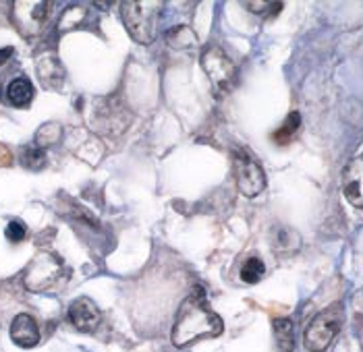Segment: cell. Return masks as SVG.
Returning a JSON list of instances; mask_svg holds the SVG:
<instances>
[{
	"mask_svg": "<svg viewBox=\"0 0 363 352\" xmlns=\"http://www.w3.org/2000/svg\"><path fill=\"white\" fill-rule=\"evenodd\" d=\"M223 331V319L210 309L206 295L201 288H194V293L185 298L179 309L177 322L172 327V344L183 348L201 338H214Z\"/></svg>",
	"mask_w": 363,
	"mask_h": 352,
	"instance_id": "obj_1",
	"label": "cell"
},
{
	"mask_svg": "<svg viewBox=\"0 0 363 352\" xmlns=\"http://www.w3.org/2000/svg\"><path fill=\"white\" fill-rule=\"evenodd\" d=\"M164 2L160 0H135L121 2V17L129 35L140 44H152L156 38V23Z\"/></svg>",
	"mask_w": 363,
	"mask_h": 352,
	"instance_id": "obj_2",
	"label": "cell"
},
{
	"mask_svg": "<svg viewBox=\"0 0 363 352\" xmlns=\"http://www.w3.org/2000/svg\"><path fill=\"white\" fill-rule=\"evenodd\" d=\"M71 276V270L62 263L55 253L42 251L38 253L26 270V286L31 293H46L65 284Z\"/></svg>",
	"mask_w": 363,
	"mask_h": 352,
	"instance_id": "obj_3",
	"label": "cell"
},
{
	"mask_svg": "<svg viewBox=\"0 0 363 352\" xmlns=\"http://www.w3.org/2000/svg\"><path fill=\"white\" fill-rule=\"evenodd\" d=\"M342 327V307L340 305H330L322 313L313 317V322L306 329V348L309 352H326L333 344L336 334Z\"/></svg>",
	"mask_w": 363,
	"mask_h": 352,
	"instance_id": "obj_4",
	"label": "cell"
},
{
	"mask_svg": "<svg viewBox=\"0 0 363 352\" xmlns=\"http://www.w3.org/2000/svg\"><path fill=\"white\" fill-rule=\"evenodd\" d=\"M201 67H203L206 75L210 77L214 93L218 98L233 89L235 79H237V69H235L233 60L224 55L220 46H208L201 52Z\"/></svg>",
	"mask_w": 363,
	"mask_h": 352,
	"instance_id": "obj_5",
	"label": "cell"
},
{
	"mask_svg": "<svg viewBox=\"0 0 363 352\" xmlns=\"http://www.w3.org/2000/svg\"><path fill=\"white\" fill-rule=\"evenodd\" d=\"M233 168H235L237 187L245 197H255L266 189V174H264L262 166L255 162L247 152L239 149L235 154Z\"/></svg>",
	"mask_w": 363,
	"mask_h": 352,
	"instance_id": "obj_6",
	"label": "cell"
},
{
	"mask_svg": "<svg viewBox=\"0 0 363 352\" xmlns=\"http://www.w3.org/2000/svg\"><path fill=\"white\" fill-rule=\"evenodd\" d=\"M50 2L44 0H21L13 4V19L17 23V28L21 29L26 35H35L40 33L44 23L48 21V11H50Z\"/></svg>",
	"mask_w": 363,
	"mask_h": 352,
	"instance_id": "obj_7",
	"label": "cell"
},
{
	"mask_svg": "<svg viewBox=\"0 0 363 352\" xmlns=\"http://www.w3.org/2000/svg\"><path fill=\"white\" fill-rule=\"evenodd\" d=\"M100 106H102V112H96L94 116V127L98 129V133H111V135L123 133V129L131 120L129 112L123 108V104L116 100H106Z\"/></svg>",
	"mask_w": 363,
	"mask_h": 352,
	"instance_id": "obj_8",
	"label": "cell"
},
{
	"mask_svg": "<svg viewBox=\"0 0 363 352\" xmlns=\"http://www.w3.org/2000/svg\"><path fill=\"white\" fill-rule=\"evenodd\" d=\"M100 309L91 298H77L69 307V322L79 331H94L100 325Z\"/></svg>",
	"mask_w": 363,
	"mask_h": 352,
	"instance_id": "obj_9",
	"label": "cell"
},
{
	"mask_svg": "<svg viewBox=\"0 0 363 352\" xmlns=\"http://www.w3.org/2000/svg\"><path fill=\"white\" fill-rule=\"evenodd\" d=\"M363 160L362 156H357L355 160L347 164L345 172H342V191L345 197L351 205L362 208L363 205Z\"/></svg>",
	"mask_w": 363,
	"mask_h": 352,
	"instance_id": "obj_10",
	"label": "cell"
},
{
	"mask_svg": "<svg viewBox=\"0 0 363 352\" xmlns=\"http://www.w3.org/2000/svg\"><path fill=\"white\" fill-rule=\"evenodd\" d=\"M11 338L17 346L31 348L40 342V329L35 319L28 313H19L11 324Z\"/></svg>",
	"mask_w": 363,
	"mask_h": 352,
	"instance_id": "obj_11",
	"label": "cell"
},
{
	"mask_svg": "<svg viewBox=\"0 0 363 352\" xmlns=\"http://www.w3.org/2000/svg\"><path fill=\"white\" fill-rule=\"evenodd\" d=\"M6 98H9V102L13 106H19V108L29 106L31 100H33V85L26 77H17V79H13V81L9 83Z\"/></svg>",
	"mask_w": 363,
	"mask_h": 352,
	"instance_id": "obj_12",
	"label": "cell"
},
{
	"mask_svg": "<svg viewBox=\"0 0 363 352\" xmlns=\"http://www.w3.org/2000/svg\"><path fill=\"white\" fill-rule=\"evenodd\" d=\"M167 42L168 46H172L174 50H189V48H196L197 46L196 33L189 28H185V25L170 29L167 35Z\"/></svg>",
	"mask_w": 363,
	"mask_h": 352,
	"instance_id": "obj_13",
	"label": "cell"
},
{
	"mask_svg": "<svg viewBox=\"0 0 363 352\" xmlns=\"http://www.w3.org/2000/svg\"><path fill=\"white\" fill-rule=\"evenodd\" d=\"M274 340L277 352H293V324L291 319H274Z\"/></svg>",
	"mask_w": 363,
	"mask_h": 352,
	"instance_id": "obj_14",
	"label": "cell"
},
{
	"mask_svg": "<svg viewBox=\"0 0 363 352\" xmlns=\"http://www.w3.org/2000/svg\"><path fill=\"white\" fill-rule=\"evenodd\" d=\"M299 131H301V116H299L297 112H291L289 118H286V123H284L279 131L272 135V139H274L277 143H280V145H284V143H289L291 139H295Z\"/></svg>",
	"mask_w": 363,
	"mask_h": 352,
	"instance_id": "obj_15",
	"label": "cell"
},
{
	"mask_svg": "<svg viewBox=\"0 0 363 352\" xmlns=\"http://www.w3.org/2000/svg\"><path fill=\"white\" fill-rule=\"evenodd\" d=\"M264 273H266L264 261L257 259V257H252V259H247V261L243 263V268H241V280L247 282V284H257V282L264 278Z\"/></svg>",
	"mask_w": 363,
	"mask_h": 352,
	"instance_id": "obj_16",
	"label": "cell"
},
{
	"mask_svg": "<svg viewBox=\"0 0 363 352\" xmlns=\"http://www.w3.org/2000/svg\"><path fill=\"white\" fill-rule=\"evenodd\" d=\"M60 135H62V129H60V125H56V123H48V125H44L40 131H38V135H35V143H38V147H50V145H55L60 141Z\"/></svg>",
	"mask_w": 363,
	"mask_h": 352,
	"instance_id": "obj_17",
	"label": "cell"
},
{
	"mask_svg": "<svg viewBox=\"0 0 363 352\" xmlns=\"http://www.w3.org/2000/svg\"><path fill=\"white\" fill-rule=\"evenodd\" d=\"M23 164L28 166V168H42L44 164H46V154H44V149L42 147H26L23 149Z\"/></svg>",
	"mask_w": 363,
	"mask_h": 352,
	"instance_id": "obj_18",
	"label": "cell"
},
{
	"mask_svg": "<svg viewBox=\"0 0 363 352\" xmlns=\"http://www.w3.org/2000/svg\"><path fill=\"white\" fill-rule=\"evenodd\" d=\"M4 234H6V239H9L11 243H21V241L28 237V228H26V224H23V222L13 220V222L6 226Z\"/></svg>",
	"mask_w": 363,
	"mask_h": 352,
	"instance_id": "obj_19",
	"label": "cell"
},
{
	"mask_svg": "<svg viewBox=\"0 0 363 352\" xmlns=\"http://www.w3.org/2000/svg\"><path fill=\"white\" fill-rule=\"evenodd\" d=\"M245 6H247L250 11H253V13H259L262 17H268L270 11L277 15L280 8H282L280 2H245Z\"/></svg>",
	"mask_w": 363,
	"mask_h": 352,
	"instance_id": "obj_20",
	"label": "cell"
},
{
	"mask_svg": "<svg viewBox=\"0 0 363 352\" xmlns=\"http://www.w3.org/2000/svg\"><path fill=\"white\" fill-rule=\"evenodd\" d=\"M11 162H13V156H11V152H9L4 145H0V166H9Z\"/></svg>",
	"mask_w": 363,
	"mask_h": 352,
	"instance_id": "obj_21",
	"label": "cell"
},
{
	"mask_svg": "<svg viewBox=\"0 0 363 352\" xmlns=\"http://www.w3.org/2000/svg\"><path fill=\"white\" fill-rule=\"evenodd\" d=\"M13 56V48H0V67Z\"/></svg>",
	"mask_w": 363,
	"mask_h": 352,
	"instance_id": "obj_22",
	"label": "cell"
}]
</instances>
